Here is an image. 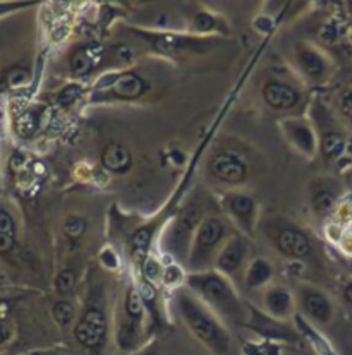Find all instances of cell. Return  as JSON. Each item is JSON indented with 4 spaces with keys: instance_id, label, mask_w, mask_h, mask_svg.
<instances>
[{
    "instance_id": "6da1fadb",
    "label": "cell",
    "mask_w": 352,
    "mask_h": 355,
    "mask_svg": "<svg viewBox=\"0 0 352 355\" xmlns=\"http://www.w3.org/2000/svg\"><path fill=\"white\" fill-rule=\"evenodd\" d=\"M181 311H183L184 318H186L187 324L191 326L192 331H194L203 342H206L208 345H212L213 349L217 350H225V343H227L225 335L220 331L219 326L213 323V321L210 320L192 300L183 297V299H181Z\"/></svg>"
},
{
    "instance_id": "7a4b0ae2",
    "label": "cell",
    "mask_w": 352,
    "mask_h": 355,
    "mask_svg": "<svg viewBox=\"0 0 352 355\" xmlns=\"http://www.w3.org/2000/svg\"><path fill=\"white\" fill-rule=\"evenodd\" d=\"M192 285L198 288L217 309H220L225 314H239L241 307H239L237 299L232 293L231 288L220 280L219 277L213 275H206V277H196L192 278Z\"/></svg>"
},
{
    "instance_id": "3957f363",
    "label": "cell",
    "mask_w": 352,
    "mask_h": 355,
    "mask_svg": "<svg viewBox=\"0 0 352 355\" xmlns=\"http://www.w3.org/2000/svg\"><path fill=\"white\" fill-rule=\"evenodd\" d=\"M107 335V320L100 311H88L76 326V338L85 347L95 349L103 343Z\"/></svg>"
},
{
    "instance_id": "277c9868",
    "label": "cell",
    "mask_w": 352,
    "mask_h": 355,
    "mask_svg": "<svg viewBox=\"0 0 352 355\" xmlns=\"http://www.w3.org/2000/svg\"><path fill=\"white\" fill-rule=\"evenodd\" d=\"M212 172L219 177L220 180L225 182H241L246 179V166L239 158L232 157V155H219L217 158H213L212 162Z\"/></svg>"
},
{
    "instance_id": "5b68a950",
    "label": "cell",
    "mask_w": 352,
    "mask_h": 355,
    "mask_svg": "<svg viewBox=\"0 0 352 355\" xmlns=\"http://www.w3.org/2000/svg\"><path fill=\"white\" fill-rule=\"evenodd\" d=\"M224 234V227L219 220H206L198 232V239H196L194 248V259H206L217 242L220 241Z\"/></svg>"
},
{
    "instance_id": "8992f818",
    "label": "cell",
    "mask_w": 352,
    "mask_h": 355,
    "mask_svg": "<svg viewBox=\"0 0 352 355\" xmlns=\"http://www.w3.org/2000/svg\"><path fill=\"white\" fill-rule=\"evenodd\" d=\"M278 248L289 256H296V258H303L310 252L311 245L310 241L306 239V235L301 234V232L294 230V228H285L278 234Z\"/></svg>"
},
{
    "instance_id": "52a82bcc",
    "label": "cell",
    "mask_w": 352,
    "mask_h": 355,
    "mask_svg": "<svg viewBox=\"0 0 352 355\" xmlns=\"http://www.w3.org/2000/svg\"><path fill=\"white\" fill-rule=\"evenodd\" d=\"M263 96L267 103L274 108H290L297 103V93L287 85L280 83H270L265 86Z\"/></svg>"
},
{
    "instance_id": "ba28073f",
    "label": "cell",
    "mask_w": 352,
    "mask_h": 355,
    "mask_svg": "<svg viewBox=\"0 0 352 355\" xmlns=\"http://www.w3.org/2000/svg\"><path fill=\"white\" fill-rule=\"evenodd\" d=\"M103 166L110 172H122L131 165V153L126 146L119 143H112L105 148L101 155Z\"/></svg>"
},
{
    "instance_id": "9c48e42d",
    "label": "cell",
    "mask_w": 352,
    "mask_h": 355,
    "mask_svg": "<svg viewBox=\"0 0 352 355\" xmlns=\"http://www.w3.org/2000/svg\"><path fill=\"white\" fill-rule=\"evenodd\" d=\"M304 307L313 318L320 321H328L332 316V306L325 295L318 292H306L304 295Z\"/></svg>"
},
{
    "instance_id": "30bf717a",
    "label": "cell",
    "mask_w": 352,
    "mask_h": 355,
    "mask_svg": "<svg viewBox=\"0 0 352 355\" xmlns=\"http://www.w3.org/2000/svg\"><path fill=\"white\" fill-rule=\"evenodd\" d=\"M144 92L143 79L136 74H124L114 83V93L122 98H136Z\"/></svg>"
},
{
    "instance_id": "8fae6325",
    "label": "cell",
    "mask_w": 352,
    "mask_h": 355,
    "mask_svg": "<svg viewBox=\"0 0 352 355\" xmlns=\"http://www.w3.org/2000/svg\"><path fill=\"white\" fill-rule=\"evenodd\" d=\"M246 252V248L244 244H242L239 239H235L234 242H231V244L225 248V251L222 252V256H220V261H219V266L222 268L225 271H234L235 268L241 264L242 261V256H244Z\"/></svg>"
},
{
    "instance_id": "7c38bea8",
    "label": "cell",
    "mask_w": 352,
    "mask_h": 355,
    "mask_svg": "<svg viewBox=\"0 0 352 355\" xmlns=\"http://www.w3.org/2000/svg\"><path fill=\"white\" fill-rule=\"evenodd\" d=\"M150 241H151V230H148V228H141V230H137L136 234H134L133 241H131V244H133L134 259L143 261L146 258L148 249H150Z\"/></svg>"
},
{
    "instance_id": "4fadbf2b",
    "label": "cell",
    "mask_w": 352,
    "mask_h": 355,
    "mask_svg": "<svg viewBox=\"0 0 352 355\" xmlns=\"http://www.w3.org/2000/svg\"><path fill=\"white\" fill-rule=\"evenodd\" d=\"M299 60L304 71H306L310 76H313V78H317V76H320L321 72L325 71V62L321 60V57L318 55V53L310 52V50L301 53Z\"/></svg>"
},
{
    "instance_id": "5bb4252c",
    "label": "cell",
    "mask_w": 352,
    "mask_h": 355,
    "mask_svg": "<svg viewBox=\"0 0 352 355\" xmlns=\"http://www.w3.org/2000/svg\"><path fill=\"white\" fill-rule=\"evenodd\" d=\"M344 146H346L344 137L340 134L332 132L328 136H325V139H323V155L326 158H337L344 151Z\"/></svg>"
},
{
    "instance_id": "9a60e30c",
    "label": "cell",
    "mask_w": 352,
    "mask_h": 355,
    "mask_svg": "<svg viewBox=\"0 0 352 355\" xmlns=\"http://www.w3.org/2000/svg\"><path fill=\"white\" fill-rule=\"evenodd\" d=\"M198 218H199V209L194 208V206H192V208H187L186 211H184V215L181 216L179 223H177L176 227L177 237H186V235L190 234L191 228L196 225Z\"/></svg>"
},
{
    "instance_id": "2e32d148",
    "label": "cell",
    "mask_w": 352,
    "mask_h": 355,
    "mask_svg": "<svg viewBox=\"0 0 352 355\" xmlns=\"http://www.w3.org/2000/svg\"><path fill=\"white\" fill-rule=\"evenodd\" d=\"M93 67V53L88 50H79L72 55L71 69L76 74H86Z\"/></svg>"
},
{
    "instance_id": "e0dca14e",
    "label": "cell",
    "mask_w": 352,
    "mask_h": 355,
    "mask_svg": "<svg viewBox=\"0 0 352 355\" xmlns=\"http://www.w3.org/2000/svg\"><path fill=\"white\" fill-rule=\"evenodd\" d=\"M268 307H270L271 313L275 314H284L285 311L289 309V304H290V299H289V293L284 292V291H274L268 293Z\"/></svg>"
},
{
    "instance_id": "ac0fdd59",
    "label": "cell",
    "mask_w": 352,
    "mask_h": 355,
    "mask_svg": "<svg viewBox=\"0 0 352 355\" xmlns=\"http://www.w3.org/2000/svg\"><path fill=\"white\" fill-rule=\"evenodd\" d=\"M268 277H270V268H268V264L263 263V261H256L248 275L249 287H256V285L263 284Z\"/></svg>"
},
{
    "instance_id": "d6986e66",
    "label": "cell",
    "mask_w": 352,
    "mask_h": 355,
    "mask_svg": "<svg viewBox=\"0 0 352 355\" xmlns=\"http://www.w3.org/2000/svg\"><path fill=\"white\" fill-rule=\"evenodd\" d=\"M53 318L60 326H67L71 324L72 318H74V307L72 304L65 302V300H60L53 306Z\"/></svg>"
},
{
    "instance_id": "ffe728a7",
    "label": "cell",
    "mask_w": 352,
    "mask_h": 355,
    "mask_svg": "<svg viewBox=\"0 0 352 355\" xmlns=\"http://www.w3.org/2000/svg\"><path fill=\"white\" fill-rule=\"evenodd\" d=\"M231 208L235 215L241 216V218H246L253 211V199L246 198V196H234L231 199Z\"/></svg>"
},
{
    "instance_id": "44dd1931",
    "label": "cell",
    "mask_w": 352,
    "mask_h": 355,
    "mask_svg": "<svg viewBox=\"0 0 352 355\" xmlns=\"http://www.w3.org/2000/svg\"><path fill=\"white\" fill-rule=\"evenodd\" d=\"M333 205H335V196L328 193V191H321V193H318L317 198H315V209H317L320 215L328 213L330 209L333 208Z\"/></svg>"
},
{
    "instance_id": "7402d4cb",
    "label": "cell",
    "mask_w": 352,
    "mask_h": 355,
    "mask_svg": "<svg viewBox=\"0 0 352 355\" xmlns=\"http://www.w3.org/2000/svg\"><path fill=\"white\" fill-rule=\"evenodd\" d=\"M28 81H30V72H28L26 69L14 67L7 72V83H9V86H14V88H16V86L26 85Z\"/></svg>"
},
{
    "instance_id": "603a6c76",
    "label": "cell",
    "mask_w": 352,
    "mask_h": 355,
    "mask_svg": "<svg viewBox=\"0 0 352 355\" xmlns=\"http://www.w3.org/2000/svg\"><path fill=\"white\" fill-rule=\"evenodd\" d=\"M126 307H128V313L133 320H140L141 314H143V302H141L140 295H137L134 291H129L128 304H126Z\"/></svg>"
},
{
    "instance_id": "cb8c5ba5",
    "label": "cell",
    "mask_w": 352,
    "mask_h": 355,
    "mask_svg": "<svg viewBox=\"0 0 352 355\" xmlns=\"http://www.w3.org/2000/svg\"><path fill=\"white\" fill-rule=\"evenodd\" d=\"M74 280L76 278H74V273H72V271H69V270L62 271V273H60L56 280L57 291H59L60 293L71 292L72 287H74Z\"/></svg>"
},
{
    "instance_id": "d4e9b609",
    "label": "cell",
    "mask_w": 352,
    "mask_h": 355,
    "mask_svg": "<svg viewBox=\"0 0 352 355\" xmlns=\"http://www.w3.org/2000/svg\"><path fill=\"white\" fill-rule=\"evenodd\" d=\"M0 234L16 235V222L6 208L0 206Z\"/></svg>"
},
{
    "instance_id": "484cf974",
    "label": "cell",
    "mask_w": 352,
    "mask_h": 355,
    "mask_svg": "<svg viewBox=\"0 0 352 355\" xmlns=\"http://www.w3.org/2000/svg\"><path fill=\"white\" fill-rule=\"evenodd\" d=\"M294 137H296L297 144H299L301 148H304V150L310 151L311 148H313V136H311L310 130L303 128V125H297V128L294 129Z\"/></svg>"
},
{
    "instance_id": "4316f807",
    "label": "cell",
    "mask_w": 352,
    "mask_h": 355,
    "mask_svg": "<svg viewBox=\"0 0 352 355\" xmlns=\"http://www.w3.org/2000/svg\"><path fill=\"white\" fill-rule=\"evenodd\" d=\"M85 228H86L85 220L72 216V218H69L67 223H65V234H67L69 237L76 239V237H79L83 232H85Z\"/></svg>"
},
{
    "instance_id": "83f0119b",
    "label": "cell",
    "mask_w": 352,
    "mask_h": 355,
    "mask_svg": "<svg viewBox=\"0 0 352 355\" xmlns=\"http://www.w3.org/2000/svg\"><path fill=\"white\" fill-rule=\"evenodd\" d=\"M36 125H38V122H36L35 114H31V112L19 119V132L23 134V136H31L36 130Z\"/></svg>"
},
{
    "instance_id": "f1b7e54d",
    "label": "cell",
    "mask_w": 352,
    "mask_h": 355,
    "mask_svg": "<svg viewBox=\"0 0 352 355\" xmlns=\"http://www.w3.org/2000/svg\"><path fill=\"white\" fill-rule=\"evenodd\" d=\"M79 92H81L79 86H67V88H64L62 92H60L59 103L64 105V107H67V105H71L72 101L79 96Z\"/></svg>"
},
{
    "instance_id": "f546056e",
    "label": "cell",
    "mask_w": 352,
    "mask_h": 355,
    "mask_svg": "<svg viewBox=\"0 0 352 355\" xmlns=\"http://www.w3.org/2000/svg\"><path fill=\"white\" fill-rule=\"evenodd\" d=\"M14 336V324L9 320L0 321V347H3L6 343H9Z\"/></svg>"
},
{
    "instance_id": "4dcf8cb0",
    "label": "cell",
    "mask_w": 352,
    "mask_h": 355,
    "mask_svg": "<svg viewBox=\"0 0 352 355\" xmlns=\"http://www.w3.org/2000/svg\"><path fill=\"white\" fill-rule=\"evenodd\" d=\"M16 245V235L0 234V254H9Z\"/></svg>"
},
{
    "instance_id": "1f68e13d",
    "label": "cell",
    "mask_w": 352,
    "mask_h": 355,
    "mask_svg": "<svg viewBox=\"0 0 352 355\" xmlns=\"http://www.w3.org/2000/svg\"><path fill=\"white\" fill-rule=\"evenodd\" d=\"M194 24H196V28H198V30L208 31V30H212L213 24H215V21H213L212 17L208 16V14H199V16H196Z\"/></svg>"
},
{
    "instance_id": "d6a6232c",
    "label": "cell",
    "mask_w": 352,
    "mask_h": 355,
    "mask_svg": "<svg viewBox=\"0 0 352 355\" xmlns=\"http://www.w3.org/2000/svg\"><path fill=\"white\" fill-rule=\"evenodd\" d=\"M148 264L151 266V270H150V268H146V277L151 278V280H155V278H158V271H160V270H158V264L155 263V261H151V259L148 261Z\"/></svg>"
},
{
    "instance_id": "836d02e7",
    "label": "cell",
    "mask_w": 352,
    "mask_h": 355,
    "mask_svg": "<svg viewBox=\"0 0 352 355\" xmlns=\"http://www.w3.org/2000/svg\"><path fill=\"white\" fill-rule=\"evenodd\" d=\"M342 107H344V112H346L349 117H352V93H349V95L344 98Z\"/></svg>"
},
{
    "instance_id": "e575fe53",
    "label": "cell",
    "mask_w": 352,
    "mask_h": 355,
    "mask_svg": "<svg viewBox=\"0 0 352 355\" xmlns=\"http://www.w3.org/2000/svg\"><path fill=\"white\" fill-rule=\"evenodd\" d=\"M344 295H346L347 302H351V304H352V284L347 285V287H346V292H344Z\"/></svg>"
},
{
    "instance_id": "d590c367",
    "label": "cell",
    "mask_w": 352,
    "mask_h": 355,
    "mask_svg": "<svg viewBox=\"0 0 352 355\" xmlns=\"http://www.w3.org/2000/svg\"><path fill=\"white\" fill-rule=\"evenodd\" d=\"M6 313H7V304L0 302V321L6 320Z\"/></svg>"
},
{
    "instance_id": "8d00e7d4",
    "label": "cell",
    "mask_w": 352,
    "mask_h": 355,
    "mask_svg": "<svg viewBox=\"0 0 352 355\" xmlns=\"http://www.w3.org/2000/svg\"><path fill=\"white\" fill-rule=\"evenodd\" d=\"M30 355H60V354H57V352H33Z\"/></svg>"
}]
</instances>
